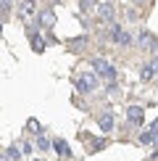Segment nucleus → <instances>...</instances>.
Returning <instances> with one entry per match:
<instances>
[{
  "label": "nucleus",
  "instance_id": "nucleus-11",
  "mask_svg": "<svg viewBox=\"0 0 158 161\" xmlns=\"http://www.w3.org/2000/svg\"><path fill=\"white\" fill-rule=\"evenodd\" d=\"M53 145H55V151H58V156H61V158H69V156H71L69 145H66L63 140H53Z\"/></svg>",
  "mask_w": 158,
  "mask_h": 161
},
{
  "label": "nucleus",
  "instance_id": "nucleus-2",
  "mask_svg": "<svg viewBox=\"0 0 158 161\" xmlns=\"http://www.w3.org/2000/svg\"><path fill=\"white\" fill-rule=\"evenodd\" d=\"M74 82H76V90L87 95V92H92L97 87V74H95V71H82V74H76Z\"/></svg>",
  "mask_w": 158,
  "mask_h": 161
},
{
  "label": "nucleus",
  "instance_id": "nucleus-3",
  "mask_svg": "<svg viewBox=\"0 0 158 161\" xmlns=\"http://www.w3.org/2000/svg\"><path fill=\"white\" fill-rule=\"evenodd\" d=\"M90 66L95 69V74H97V77H103V79H116V69H113L108 61H105V58H92Z\"/></svg>",
  "mask_w": 158,
  "mask_h": 161
},
{
  "label": "nucleus",
  "instance_id": "nucleus-14",
  "mask_svg": "<svg viewBox=\"0 0 158 161\" xmlns=\"http://www.w3.org/2000/svg\"><path fill=\"white\" fill-rule=\"evenodd\" d=\"M140 143H142V145H150V143H153V130H145L142 135H140Z\"/></svg>",
  "mask_w": 158,
  "mask_h": 161
},
{
  "label": "nucleus",
  "instance_id": "nucleus-15",
  "mask_svg": "<svg viewBox=\"0 0 158 161\" xmlns=\"http://www.w3.org/2000/svg\"><path fill=\"white\" fill-rule=\"evenodd\" d=\"M5 156H8L11 161H18V156H21V153H18V148H16V145H11V148L5 151Z\"/></svg>",
  "mask_w": 158,
  "mask_h": 161
},
{
  "label": "nucleus",
  "instance_id": "nucleus-9",
  "mask_svg": "<svg viewBox=\"0 0 158 161\" xmlns=\"http://www.w3.org/2000/svg\"><path fill=\"white\" fill-rule=\"evenodd\" d=\"M32 13H34V3H32V0H24V3L18 5V16L26 21V19H32Z\"/></svg>",
  "mask_w": 158,
  "mask_h": 161
},
{
  "label": "nucleus",
  "instance_id": "nucleus-6",
  "mask_svg": "<svg viewBox=\"0 0 158 161\" xmlns=\"http://www.w3.org/2000/svg\"><path fill=\"white\" fill-rule=\"evenodd\" d=\"M142 119H145L142 106H129V108H127V122L129 124H142Z\"/></svg>",
  "mask_w": 158,
  "mask_h": 161
},
{
  "label": "nucleus",
  "instance_id": "nucleus-4",
  "mask_svg": "<svg viewBox=\"0 0 158 161\" xmlns=\"http://www.w3.org/2000/svg\"><path fill=\"white\" fill-rule=\"evenodd\" d=\"M137 45H140V50H158V40L150 35L148 29L140 32V37H137Z\"/></svg>",
  "mask_w": 158,
  "mask_h": 161
},
{
  "label": "nucleus",
  "instance_id": "nucleus-5",
  "mask_svg": "<svg viewBox=\"0 0 158 161\" xmlns=\"http://www.w3.org/2000/svg\"><path fill=\"white\" fill-rule=\"evenodd\" d=\"M113 16H116V8L111 3H100V5H97V19H100V21L113 24Z\"/></svg>",
  "mask_w": 158,
  "mask_h": 161
},
{
  "label": "nucleus",
  "instance_id": "nucleus-22",
  "mask_svg": "<svg viewBox=\"0 0 158 161\" xmlns=\"http://www.w3.org/2000/svg\"><path fill=\"white\" fill-rule=\"evenodd\" d=\"M32 3H34V0H32Z\"/></svg>",
  "mask_w": 158,
  "mask_h": 161
},
{
  "label": "nucleus",
  "instance_id": "nucleus-12",
  "mask_svg": "<svg viewBox=\"0 0 158 161\" xmlns=\"http://www.w3.org/2000/svg\"><path fill=\"white\" fill-rule=\"evenodd\" d=\"M79 8H82V13H90V11H97V3H95V0H82Z\"/></svg>",
  "mask_w": 158,
  "mask_h": 161
},
{
  "label": "nucleus",
  "instance_id": "nucleus-21",
  "mask_svg": "<svg viewBox=\"0 0 158 161\" xmlns=\"http://www.w3.org/2000/svg\"><path fill=\"white\" fill-rule=\"evenodd\" d=\"M134 3H145V0H134Z\"/></svg>",
  "mask_w": 158,
  "mask_h": 161
},
{
  "label": "nucleus",
  "instance_id": "nucleus-8",
  "mask_svg": "<svg viewBox=\"0 0 158 161\" xmlns=\"http://www.w3.org/2000/svg\"><path fill=\"white\" fill-rule=\"evenodd\" d=\"M40 26H42V29H50V26H55V13H53L50 8H45L42 13H40Z\"/></svg>",
  "mask_w": 158,
  "mask_h": 161
},
{
  "label": "nucleus",
  "instance_id": "nucleus-1",
  "mask_svg": "<svg viewBox=\"0 0 158 161\" xmlns=\"http://www.w3.org/2000/svg\"><path fill=\"white\" fill-rule=\"evenodd\" d=\"M108 35H111V40H113L118 48H129V45L134 42V40H132V35L124 29V26H118L116 21H113V24H108Z\"/></svg>",
  "mask_w": 158,
  "mask_h": 161
},
{
  "label": "nucleus",
  "instance_id": "nucleus-18",
  "mask_svg": "<svg viewBox=\"0 0 158 161\" xmlns=\"http://www.w3.org/2000/svg\"><path fill=\"white\" fill-rule=\"evenodd\" d=\"M148 69H150V71H153V77H158V58H153V61H150V64H148Z\"/></svg>",
  "mask_w": 158,
  "mask_h": 161
},
{
  "label": "nucleus",
  "instance_id": "nucleus-10",
  "mask_svg": "<svg viewBox=\"0 0 158 161\" xmlns=\"http://www.w3.org/2000/svg\"><path fill=\"white\" fill-rule=\"evenodd\" d=\"M29 40H32V48H34L37 53H42V50H45V40L40 37L34 29H29Z\"/></svg>",
  "mask_w": 158,
  "mask_h": 161
},
{
  "label": "nucleus",
  "instance_id": "nucleus-7",
  "mask_svg": "<svg viewBox=\"0 0 158 161\" xmlns=\"http://www.w3.org/2000/svg\"><path fill=\"white\" fill-rule=\"evenodd\" d=\"M97 124H100V130H103V132H111V130H113V124H116L113 111H103L100 116H97Z\"/></svg>",
  "mask_w": 158,
  "mask_h": 161
},
{
  "label": "nucleus",
  "instance_id": "nucleus-16",
  "mask_svg": "<svg viewBox=\"0 0 158 161\" xmlns=\"http://www.w3.org/2000/svg\"><path fill=\"white\" fill-rule=\"evenodd\" d=\"M140 77L145 79V82H150V79H153V71H150V69H148V64H145V66H142V71H140Z\"/></svg>",
  "mask_w": 158,
  "mask_h": 161
},
{
  "label": "nucleus",
  "instance_id": "nucleus-13",
  "mask_svg": "<svg viewBox=\"0 0 158 161\" xmlns=\"http://www.w3.org/2000/svg\"><path fill=\"white\" fill-rule=\"evenodd\" d=\"M26 130H29L32 135H42V132H40V122H37V119H29V122H26Z\"/></svg>",
  "mask_w": 158,
  "mask_h": 161
},
{
  "label": "nucleus",
  "instance_id": "nucleus-19",
  "mask_svg": "<svg viewBox=\"0 0 158 161\" xmlns=\"http://www.w3.org/2000/svg\"><path fill=\"white\" fill-rule=\"evenodd\" d=\"M11 8V0H0V11H8Z\"/></svg>",
  "mask_w": 158,
  "mask_h": 161
},
{
  "label": "nucleus",
  "instance_id": "nucleus-20",
  "mask_svg": "<svg viewBox=\"0 0 158 161\" xmlns=\"http://www.w3.org/2000/svg\"><path fill=\"white\" fill-rule=\"evenodd\" d=\"M0 161H11V158H8V156H0Z\"/></svg>",
  "mask_w": 158,
  "mask_h": 161
},
{
  "label": "nucleus",
  "instance_id": "nucleus-17",
  "mask_svg": "<svg viewBox=\"0 0 158 161\" xmlns=\"http://www.w3.org/2000/svg\"><path fill=\"white\" fill-rule=\"evenodd\" d=\"M37 145H40L42 151H48V148H50V140H45L42 135H37Z\"/></svg>",
  "mask_w": 158,
  "mask_h": 161
}]
</instances>
